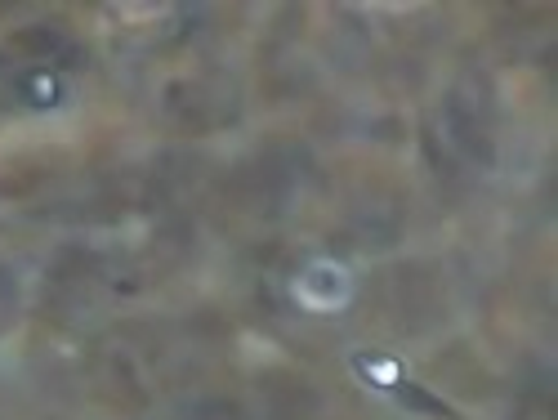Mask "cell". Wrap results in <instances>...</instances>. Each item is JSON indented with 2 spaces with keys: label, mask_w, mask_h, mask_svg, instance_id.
Wrapping results in <instances>:
<instances>
[{
  "label": "cell",
  "mask_w": 558,
  "mask_h": 420,
  "mask_svg": "<svg viewBox=\"0 0 558 420\" xmlns=\"http://www.w3.org/2000/svg\"><path fill=\"white\" fill-rule=\"evenodd\" d=\"M295 291H304V295H295V300H304L309 309L326 313V309L349 300V273H344L340 264H313V269L295 282Z\"/></svg>",
  "instance_id": "6da1fadb"
}]
</instances>
